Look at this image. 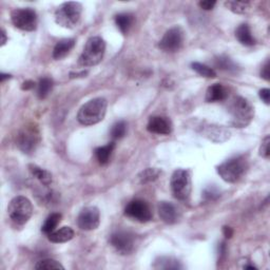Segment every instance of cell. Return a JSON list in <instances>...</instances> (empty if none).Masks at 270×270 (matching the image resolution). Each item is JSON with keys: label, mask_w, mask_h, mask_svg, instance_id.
<instances>
[{"label": "cell", "mask_w": 270, "mask_h": 270, "mask_svg": "<svg viewBox=\"0 0 270 270\" xmlns=\"http://www.w3.org/2000/svg\"><path fill=\"white\" fill-rule=\"evenodd\" d=\"M108 102L104 97L89 100L77 113V120L83 126H92L100 123L105 118Z\"/></svg>", "instance_id": "6da1fadb"}, {"label": "cell", "mask_w": 270, "mask_h": 270, "mask_svg": "<svg viewBox=\"0 0 270 270\" xmlns=\"http://www.w3.org/2000/svg\"><path fill=\"white\" fill-rule=\"evenodd\" d=\"M248 170V161L245 155H238L229 158L226 162L218 166L217 171L219 175L230 184L239 182L246 174Z\"/></svg>", "instance_id": "7a4b0ae2"}, {"label": "cell", "mask_w": 270, "mask_h": 270, "mask_svg": "<svg viewBox=\"0 0 270 270\" xmlns=\"http://www.w3.org/2000/svg\"><path fill=\"white\" fill-rule=\"evenodd\" d=\"M231 116L230 124L236 128L247 127L255 116V111L250 102L242 96H237L232 100L229 107Z\"/></svg>", "instance_id": "3957f363"}, {"label": "cell", "mask_w": 270, "mask_h": 270, "mask_svg": "<svg viewBox=\"0 0 270 270\" xmlns=\"http://www.w3.org/2000/svg\"><path fill=\"white\" fill-rule=\"evenodd\" d=\"M106 51V42L101 37H91L87 41L85 49L79 56L78 63L81 67H94L104 58Z\"/></svg>", "instance_id": "277c9868"}, {"label": "cell", "mask_w": 270, "mask_h": 270, "mask_svg": "<svg viewBox=\"0 0 270 270\" xmlns=\"http://www.w3.org/2000/svg\"><path fill=\"white\" fill-rule=\"evenodd\" d=\"M82 5L76 1H69L60 4L55 12V21L66 29L75 27L81 17Z\"/></svg>", "instance_id": "5b68a950"}, {"label": "cell", "mask_w": 270, "mask_h": 270, "mask_svg": "<svg viewBox=\"0 0 270 270\" xmlns=\"http://www.w3.org/2000/svg\"><path fill=\"white\" fill-rule=\"evenodd\" d=\"M8 217L18 225H23L29 221L33 214V206L29 199L22 195L15 197L7 207Z\"/></svg>", "instance_id": "8992f818"}, {"label": "cell", "mask_w": 270, "mask_h": 270, "mask_svg": "<svg viewBox=\"0 0 270 270\" xmlns=\"http://www.w3.org/2000/svg\"><path fill=\"white\" fill-rule=\"evenodd\" d=\"M40 143L39 130L35 125L24 126L16 136V146L23 153L31 154L35 152Z\"/></svg>", "instance_id": "52a82bcc"}, {"label": "cell", "mask_w": 270, "mask_h": 270, "mask_svg": "<svg viewBox=\"0 0 270 270\" xmlns=\"http://www.w3.org/2000/svg\"><path fill=\"white\" fill-rule=\"evenodd\" d=\"M171 191L176 200H188L191 193V176L190 172L185 169L175 170L170 181Z\"/></svg>", "instance_id": "ba28073f"}, {"label": "cell", "mask_w": 270, "mask_h": 270, "mask_svg": "<svg viewBox=\"0 0 270 270\" xmlns=\"http://www.w3.org/2000/svg\"><path fill=\"white\" fill-rule=\"evenodd\" d=\"M11 20L17 29L32 32L35 31L37 27V18L36 12L31 7H22V8H15L11 13Z\"/></svg>", "instance_id": "9c48e42d"}, {"label": "cell", "mask_w": 270, "mask_h": 270, "mask_svg": "<svg viewBox=\"0 0 270 270\" xmlns=\"http://www.w3.org/2000/svg\"><path fill=\"white\" fill-rule=\"evenodd\" d=\"M109 241L117 253L123 256L133 253L135 248V236L130 231L117 230L111 235Z\"/></svg>", "instance_id": "30bf717a"}, {"label": "cell", "mask_w": 270, "mask_h": 270, "mask_svg": "<svg viewBox=\"0 0 270 270\" xmlns=\"http://www.w3.org/2000/svg\"><path fill=\"white\" fill-rule=\"evenodd\" d=\"M184 42V31L181 26L175 25L165 33L158 43V48L167 53L178 52Z\"/></svg>", "instance_id": "8fae6325"}, {"label": "cell", "mask_w": 270, "mask_h": 270, "mask_svg": "<svg viewBox=\"0 0 270 270\" xmlns=\"http://www.w3.org/2000/svg\"><path fill=\"white\" fill-rule=\"evenodd\" d=\"M125 214L141 223H147L152 220V211L149 205L143 200H133L130 202L125 209Z\"/></svg>", "instance_id": "7c38bea8"}, {"label": "cell", "mask_w": 270, "mask_h": 270, "mask_svg": "<svg viewBox=\"0 0 270 270\" xmlns=\"http://www.w3.org/2000/svg\"><path fill=\"white\" fill-rule=\"evenodd\" d=\"M100 224V213L97 207L89 206L83 208L77 218V225L81 230L91 231L98 228Z\"/></svg>", "instance_id": "4fadbf2b"}, {"label": "cell", "mask_w": 270, "mask_h": 270, "mask_svg": "<svg viewBox=\"0 0 270 270\" xmlns=\"http://www.w3.org/2000/svg\"><path fill=\"white\" fill-rule=\"evenodd\" d=\"M172 123L168 117L153 116L150 117L147 125L149 132L160 135H169L172 132Z\"/></svg>", "instance_id": "5bb4252c"}, {"label": "cell", "mask_w": 270, "mask_h": 270, "mask_svg": "<svg viewBox=\"0 0 270 270\" xmlns=\"http://www.w3.org/2000/svg\"><path fill=\"white\" fill-rule=\"evenodd\" d=\"M158 214H160V218L166 224H174V223L178 222L180 213L178 208L175 207V205L169 202H161L158 204Z\"/></svg>", "instance_id": "9a60e30c"}, {"label": "cell", "mask_w": 270, "mask_h": 270, "mask_svg": "<svg viewBox=\"0 0 270 270\" xmlns=\"http://www.w3.org/2000/svg\"><path fill=\"white\" fill-rule=\"evenodd\" d=\"M203 135L214 143H223L230 137V131L222 126H208L204 128Z\"/></svg>", "instance_id": "2e32d148"}, {"label": "cell", "mask_w": 270, "mask_h": 270, "mask_svg": "<svg viewBox=\"0 0 270 270\" xmlns=\"http://www.w3.org/2000/svg\"><path fill=\"white\" fill-rule=\"evenodd\" d=\"M74 45H75V40L74 39L66 38V39L59 40L54 46L53 58L56 60L64 58L74 48Z\"/></svg>", "instance_id": "e0dca14e"}, {"label": "cell", "mask_w": 270, "mask_h": 270, "mask_svg": "<svg viewBox=\"0 0 270 270\" xmlns=\"http://www.w3.org/2000/svg\"><path fill=\"white\" fill-rule=\"evenodd\" d=\"M228 96L227 89L222 83H214L207 89L206 100L208 102H216L225 100Z\"/></svg>", "instance_id": "ac0fdd59"}, {"label": "cell", "mask_w": 270, "mask_h": 270, "mask_svg": "<svg viewBox=\"0 0 270 270\" xmlns=\"http://www.w3.org/2000/svg\"><path fill=\"white\" fill-rule=\"evenodd\" d=\"M74 238V230L71 227H62L59 230H54L48 235L49 241L52 243H66V242L71 241Z\"/></svg>", "instance_id": "d6986e66"}, {"label": "cell", "mask_w": 270, "mask_h": 270, "mask_svg": "<svg viewBox=\"0 0 270 270\" xmlns=\"http://www.w3.org/2000/svg\"><path fill=\"white\" fill-rule=\"evenodd\" d=\"M214 66L222 71L234 74H238L240 70L238 64L226 55H220V56L214 58Z\"/></svg>", "instance_id": "ffe728a7"}, {"label": "cell", "mask_w": 270, "mask_h": 270, "mask_svg": "<svg viewBox=\"0 0 270 270\" xmlns=\"http://www.w3.org/2000/svg\"><path fill=\"white\" fill-rule=\"evenodd\" d=\"M236 37L238 40L244 45L251 46L256 44V39L253 36V33H251L250 26L247 23H243L239 25V27L236 31Z\"/></svg>", "instance_id": "44dd1931"}, {"label": "cell", "mask_w": 270, "mask_h": 270, "mask_svg": "<svg viewBox=\"0 0 270 270\" xmlns=\"http://www.w3.org/2000/svg\"><path fill=\"white\" fill-rule=\"evenodd\" d=\"M153 267L155 269H183L184 266L181 264L180 261H178L171 257H161L158 258L155 262Z\"/></svg>", "instance_id": "7402d4cb"}, {"label": "cell", "mask_w": 270, "mask_h": 270, "mask_svg": "<svg viewBox=\"0 0 270 270\" xmlns=\"http://www.w3.org/2000/svg\"><path fill=\"white\" fill-rule=\"evenodd\" d=\"M114 148H115V143L111 142L107 144L106 146L98 147L95 149V156L100 165H106L109 163L111 154H112Z\"/></svg>", "instance_id": "603a6c76"}, {"label": "cell", "mask_w": 270, "mask_h": 270, "mask_svg": "<svg viewBox=\"0 0 270 270\" xmlns=\"http://www.w3.org/2000/svg\"><path fill=\"white\" fill-rule=\"evenodd\" d=\"M29 169L33 176L38 180L43 186H50L52 183V174L45 169L40 168V167L36 165H30Z\"/></svg>", "instance_id": "cb8c5ba5"}, {"label": "cell", "mask_w": 270, "mask_h": 270, "mask_svg": "<svg viewBox=\"0 0 270 270\" xmlns=\"http://www.w3.org/2000/svg\"><path fill=\"white\" fill-rule=\"evenodd\" d=\"M133 22V16L129 13H122L115 16V23L123 34L128 33Z\"/></svg>", "instance_id": "d4e9b609"}, {"label": "cell", "mask_w": 270, "mask_h": 270, "mask_svg": "<svg viewBox=\"0 0 270 270\" xmlns=\"http://www.w3.org/2000/svg\"><path fill=\"white\" fill-rule=\"evenodd\" d=\"M61 220V214L60 213H52L50 216L46 218L45 222L43 223V225L41 227V231L44 235H50L51 232L55 230V228L57 227V225L60 223Z\"/></svg>", "instance_id": "484cf974"}, {"label": "cell", "mask_w": 270, "mask_h": 270, "mask_svg": "<svg viewBox=\"0 0 270 270\" xmlns=\"http://www.w3.org/2000/svg\"><path fill=\"white\" fill-rule=\"evenodd\" d=\"M161 173H162L161 170H158L156 168H148L138 174L137 180L139 184H142V185L149 184V183L156 181L158 179V176L161 175Z\"/></svg>", "instance_id": "4316f807"}, {"label": "cell", "mask_w": 270, "mask_h": 270, "mask_svg": "<svg viewBox=\"0 0 270 270\" xmlns=\"http://www.w3.org/2000/svg\"><path fill=\"white\" fill-rule=\"evenodd\" d=\"M53 88V80L49 77H42L37 85V95L40 99H44L50 94Z\"/></svg>", "instance_id": "83f0119b"}, {"label": "cell", "mask_w": 270, "mask_h": 270, "mask_svg": "<svg viewBox=\"0 0 270 270\" xmlns=\"http://www.w3.org/2000/svg\"><path fill=\"white\" fill-rule=\"evenodd\" d=\"M225 6L236 14H246L250 10L249 1H226Z\"/></svg>", "instance_id": "f1b7e54d"}, {"label": "cell", "mask_w": 270, "mask_h": 270, "mask_svg": "<svg viewBox=\"0 0 270 270\" xmlns=\"http://www.w3.org/2000/svg\"><path fill=\"white\" fill-rule=\"evenodd\" d=\"M191 68L193 71L200 74L203 77H207V78H214L217 76V72L214 71L212 68L206 66V64L201 63V62H192L191 63Z\"/></svg>", "instance_id": "f546056e"}, {"label": "cell", "mask_w": 270, "mask_h": 270, "mask_svg": "<svg viewBox=\"0 0 270 270\" xmlns=\"http://www.w3.org/2000/svg\"><path fill=\"white\" fill-rule=\"evenodd\" d=\"M127 132V124L124 120H119L115 123L111 129V137L113 139H120L126 135Z\"/></svg>", "instance_id": "4dcf8cb0"}, {"label": "cell", "mask_w": 270, "mask_h": 270, "mask_svg": "<svg viewBox=\"0 0 270 270\" xmlns=\"http://www.w3.org/2000/svg\"><path fill=\"white\" fill-rule=\"evenodd\" d=\"M35 269H64V267L56 260L45 259L39 261L35 265Z\"/></svg>", "instance_id": "1f68e13d"}, {"label": "cell", "mask_w": 270, "mask_h": 270, "mask_svg": "<svg viewBox=\"0 0 270 270\" xmlns=\"http://www.w3.org/2000/svg\"><path fill=\"white\" fill-rule=\"evenodd\" d=\"M203 195L207 201H214L220 198L221 192L216 186H208V187L204 190Z\"/></svg>", "instance_id": "d6a6232c"}, {"label": "cell", "mask_w": 270, "mask_h": 270, "mask_svg": "<svg viewBox=\"0 0 270 270\" xmlns=\"http://www.w3.org/2000/svg\"><path fill=\"white\" fill-rule=\"evenodd\" d=\"M269 144H270V137H269V135H267L263 139L262 145H261V148H260V155L264 158H269V156H270Z\"/></svg>", "instance_id": "836d02e7"}, {"label": "cell", "mask_w": 270, "mask_h": 270, "mask_svg": "<svg viewBox=\"0 0 270 270\" xmlns=\"http://www.w3.org/2000/svg\"><path fill=\"white\" fill-rule=\"evenodd\" d=\"M259 95H260V98L262 99L266 105L270 104V90L269 89L267 88L262 89L259 92Z\"/></svg>", "instance_id": "e575fe53"}, {"label": "cell", "mask_w": 270, "mask_h": 270, "mask_svg": "<svg viewBox=\"0 0 270 270\" xmlns=\"http://www.w3.org/2000/svg\"><path fill=\"white\" fill-rule=\"evenodd\" d=\"M217 4L216 1H211V0H204V1H201L199 3V5L204 8V10L206 11H209V10H212V8L214 7V5Z\"/></svg>", "instance_id": "d590c367"}, {"label": "cell", "mask_w": 270, "mask_h": 270, "mask_svg": "<svg viewBox=\"0 0 270 270\" xmlns=\"http://www.w3.org/2000/svg\"><path fill=\"white\" fill-rule=\"evenodd\" d=\"M269 61H266V63L263 66L262 71H261V76H262L265 80H269Z\"/></svg>", "instance_id": "8d00e7d4"}, {"label": "cell", "mask_w": 270, "mask_h": 270, "mask_svg": "<svg viewBox=\"0 0 270 270\" xmlns=\"http://www.w3.org/2000/svg\"><path fill=\"white\" fill-rule=\"evenodd\" d=\"M34 87H35V82H34V81H32V80H27V81H24V82L22 83L21 89H22V90L27 91V90H31V89H33Z\"/></svg>", "instance_id": "74e56055"}, {"label": "cell", "mask_w": 270, "mask_h": 270, "mask_svg": "<svg viewBox=\"0 0 270 270\" xmlns=\"http://www.w3.org/2000/svg\"><path fill=\"white\" fill-rule=\"evenodd\" d=\"M223 234H224V236H225L227 239H230L232 236H234V230H232L231 227L225 226L224 228H223Z\"/></svg>", "instance_id": "f35d334b"}, {"label": "cell", "mask_w": 270, "mask_h": 270, "mask_svg": "<svg viewBox=\"0 0 270 270\" xmlns=\"http://www.w3.org/2000/svg\"><path fill=\"white\" fill-rule=\"evenodd\" d=\"M6 40H7V38H6L5 32H4V30H1V45H4Z\"/></svg>", "instance_id": "ab89813d"}, {"label": "cell", "mask_w": 270, "mask_h": 270, "mask_svg": "<svg viewBox=\"0 0 270 270\" xmlns=\"http://www.w3.org/2000/svg\"><path fill=\"white\" fill-rule=\"evenodd\" d=\"M8 78H11L10 74H4V73H2L1 75H0V80H1V82H3L5 79H8Z\"/></svg>", "instance_id": "60d3db41"}, {"label": "cell", "mask_w": 270, "mask_h": 270, "mask_svg": "<svg viewBox=\"0 0 270 270\" xmlns=\"http://www.w3.org/2000/svg\"><path fill=\"white\" fill-rule=\"evenodd\" d=\"M244 268L245 269H254V270L257 269V267H255L254 265H247V266H244Z\"/></svg>", "instance_id": "b9f144b4"}]
</instances>
